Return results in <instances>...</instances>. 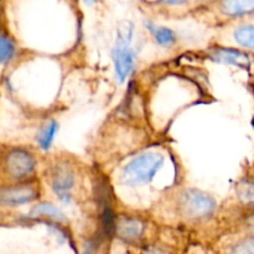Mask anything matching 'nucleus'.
Segmentation results:
<instances>
[{"label":"nucleus","mask_w":254,"mask_h":254,"mask_svg":"<svg viewBox=\"0 0 254 254\" xmlns=\"http://www.w3.org/2000/svg\"><path fill=\"white\" fill-rule=\"evenodd\" d=\"M135 26L130 20H124L117 29L116 42L112 49V61L117 81L124 83L135 68L136 50L134 49Z\"/></svg>","instance_id":"f257e3e1"},{"label":"nucleus","mask_w":254,"mask_h":254,"mask_svg":"<svg viewBox=\"0 0 254 254\" xmlns=\"http://www.w3.org/2000/svg\"><path fill=\"white\" fill-rule=\"evenodd\" d=\"M178 213L189 221L207 220L217 210V202L210 193L193 188L183 189L176 193Z\"/></svg>","instance_id":"f03ea898"},{"label":"nucleus","mask_w":254,"mask_h":254,"mask_svg":"<svg viewBox=\"0 0 254 254\" xmlns=\"http://www.w3.org/2000/svg\"><path fill=\"white\" fill-rule=\"evenodd\" d=\"M164 161L165 158L159 151H146L135 156L122 169V183L129 188L151 183L163 168Z\"/></svg>","instance_id":"7ed1b4c3"},{"label":"nucleus","mask_w":254,"mask_h":254,"mask_svg":"<svg viewBox=\"0 0 254 254\" xmlns=\"http://www.w3.org/2000/svg\"><path fill=\"white\" fill-rule=\"evenodd\" d=\"M47 183L52 192L64 203H69L74 197L78 185V170L68 158H57L49 166Z\"/></svg>","instance_id":"20e7f679"},{"label":"nucleus","mask_w":254,"mask_h":254,"mask_svg":"<svg viewBox=\"0 0 254 254\" xmlns=\"http://www.w3.org/2000/svg\"><path fill=\"white\" fill-rule=\"evenodd\" d=\"M1 168L5 176L12 183L32 180L37 170V158L31 149L11 146L2 155Z\"/></svg>","instance_id":"39448f33"},{"label":"nucleus","mask_w":254,"mask_h":254,"mask_svg":"<svg viewBox=\"0 0 254 254\" xmlns=\"http://www.w3.org/2000/svg\"><path fill=\"white\" fill-rule=\"evenodd\" d=\"M41 196V186L36 179L16 181L0 186V206L19 207L37 201Z\"/></svg>","instance_id":"423d86ee"},{"label":"nucleus","mask_w":254,"mask_h":254,"mask_svg":"<svg viewBox=\"0 0 254 254\" xmlns=\"http://www.w3.org/2000/svg\"><path fill=\"white\" fill-rule=\"evenodd\" d=\"M145 231V223L135 216L121 215L114 220L113 233L124 242H135L140 240Z\"/></svg>","instance_id":"0eeeda50"},{"label":"nucleus","mask_w":254,"mask_h":254,"mask_svg":"<svg viewBox=\"0 0 254 254\" xmlns=\"http://www.w3.org/2000/svg\"><path fill=\"white\" fill-rule=\"evenodd\" d=\"M210 57L216 62L248 69L251 67V57L247 52L233 47L217 46L210 50Z\"/></svg>","instance_id":"6e6552de"},{"label":"nucleus","mask_w":254,"mask_h":254,"mask_svg":"<svg viewBox=\"0 0 254 254\" xmlns=\"http://www.w3.org/2000/svg\"><path fill=\"white\" fill-rule=\"evenodd\" d=\"M222 16L227 19H243L254 15V0H216Z\"/></svg>","instance_id":"1a4fd4ad"},{"label":"nucleus","mask_w":254,"mask_h":254,"mask_svg":"<svg viewBox=\"0 0 254 254\" xmlns=\"http://www.w3.org/2000/svg\"><path fill=\"white\" fill-rule=\"evenodd\" d=\"M237 200L248 208L254 207V166L248 169L236 185Z\"/></svg>","instance_id":"9d476101"},{"label":"nucleus","mask_w":254,"mask_h":254,"mask_svg":"<svg viewBox=\"0 0 254 254\" xmlns=\"http://www.w3.org/2000/svg\"><path fill=\"white\" fill-rule=\"evenodd\" d=\"M144 26L150 32L153 40L159 46L171 47L178 42V34H176L175 30L170 29V27L158 25L156 22L151 21V20H145Z\"/></svg>","instance_id":"9b49d317"},{"label":"nucleus","mask_w":254,"mask_h":254,"mask_svg":"<svg viewBox=\"0 0 254 254\" xmlns=\"http://www.w3.org/2000/svg\"><path fill=\"white\" fill-rule=\"evenodd\" d=\"M60 130L59 122L55 119H50V121L45 122L41 127H40L39 131L36 134V143L41 150H49L54 144L56 134Z\"/></svg>","instance_id":"f8f14e48"},{"label":"nucleus","mask_w":254,"mask_h":254,"mask_svg":"<svg viewBox=\"0 0 254 254\" xmlns=\"http://www.w3.org/2000/svg\"><path fill=\"white\" fill-rule=\"evenodd\" d=\"M17 46L9 32L0 30V66L7 64L16 56Z\"/></svg>","instance_id":"ddd939ff"},{"label":"nucleus","mask_w":254,"mask_h":254,"mask_svg":"<svg viewBox=\"0 0 254 254\" xmlns=\"http://www.w3.org/2000/svg\"><path fill=\"white\" fill-rule=\"evenodd\" d=\"M31 217L45 218V220H50L59 223L66 221L64 215L61 212V210L49 202H41L35 206L31 211Z\"/></svg>","instance_id":"4468645a"},{"label":"nucleus","mask_w":254,"mask_h":254,"mask_svg":"<svg viewBox=\"0 0 254 254\" xmlns=\"http://www.w3.org/2000/svg\"><path fill=\"white\" fill-rule=\"evenodd\" d=\"M233 37L242 49L254 51V22L240 25L233 32Z\"/></svg>","instance_id":"2eb2a0df"},{"label":"nucleus","mask_w":254,"mask_h":254,"mask_svg":"<svg viewBox=\"0 0 254 254\" xmlns=\"http://www.w3.org/2000/svg\"><path fill=\"white\" fill-rule=\"evenodd\" d=\"M232 254H254V235L238 241L232 247Z\"/></svg>","instance_id":"dca6fc26"},{"label":"nucleus","mask_w":254,"mask_h":254,"mask_svg":"<svg viewBox=\"0 0 254 254\" xmlns=\"http://www.w3.org/2000/svg\"><path fill=\"white\" fill-rule=\"evenodd\" d=\"M198 0H154V4L158 6L166 7V9H173V7H183L186 5L197 2Z\"/></svg>","instance_id":"f3484780"},{"label":"nucleus","mask_w":254,"mask_h":254,"mask_svg":"<svg viewBox=\"0 0 254 254\" xmlns=\"http://www.w3.org/2000/svg\"><path fill=\"white\" fill-rule=\"evenodd\" d=\"M245 223L247 225L248 228H251V230L254 231V207L248 208V213L246 215Z\"/></svg>","instance_id":"a211bd4d"},{"label":"nucleus","mask_w":254,"mask_h":254,"mask_svg":"<svg viewBox=\"0 0 254 254\" xmlns=\"http://www.w3.org/2000/svg\"><path fill=\"white\" fill-rule=\"evenodd\" d=\"M82 2H83L86 6H93V5H96L97 2H98V0H81Z\"/></svg>","instance_id":"6ab92c4d"},{"label":"nucleus","mask_w":254,"mask_h":254,"mask_svg":"<svg viewBox=\"0 0 254 254\" xmlns=\"http://www.w3.org/2000/svg\"><path fill=\"white\" fill-rule=\"evenodd\" d=\"M140 1L141 2H149V1H150V0H140Z\"/></svg>","instance_id":"aec40b11"},{"label":"nucleus","mask_w":254,"mask_h":254,"mask_svg":"<svg viewBox=\"0 0 254 254\" xmlns=\"http://www.w3.org/2000/svg\"><path fill=\"white\" fill-rule=\"evenodd\" d=\"M0 9H1V2H0Z\"/></svg>","instance_id":"412c9836"}]
</instances>
